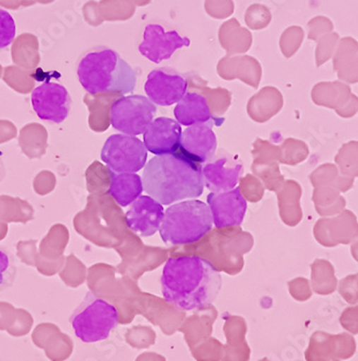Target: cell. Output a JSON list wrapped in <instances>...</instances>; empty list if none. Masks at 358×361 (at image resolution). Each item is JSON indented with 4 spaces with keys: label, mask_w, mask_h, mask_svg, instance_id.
I'll use <instances>...</instances> for the list:
<instances>
[{
    "label": "cell",
    "mask_w": 358,
    "mask_h": 361,
    "mask_svg": "<svg viewBox=\"0 0 358 361\" xmlns=\"http://www.w3.org/2000/svg\"><path fill=\"white\" fill-rule=\"evenodd\" d=\"M76 73L79 84L90 94H128L133 92L136 86L133 68L109 47L89 49L79 58Z\"/></svg>",
    "instance_id": "obj_3"
},
{
    "label": "cell",
    "mask_w": 358,
    "mask_h": 361,
    "mask_svg": "<svg viewBox=\"0 0 358 361\" xmlns=\"http://www.w3.org/2000/svg\"><path fill=\"white\" fill-rule=\"evenodd\" d=\"M16 273V255L9 247L0 245V292L13 286Z\"/></svg>",
    "instance_id": "obj_18"
},
{
    "label": "cell",
    "mask_w": 358,
    "mask_h": 361,
    "mask_svg": "<svg viewBox=\"0 0 358 361\" xmlns=\"http://www.w3.org/2000/svg\"><path fill=\"white\" fill-rule=\"evenodd\" d=\"M101 159L109 171L136 173L148 164V149L139 137L113 135L102 147Z\"/></svg>",
    "instance_id": "obj_7"
},
{
    "label": "cell",
    "mask_w": 358,
    "mask_h": 361,
    "mask_svg": "<svg viewBox=\"0 0 358 361\" xmlns=\"http://www.w3.org/2000/svg\"><path fill=\"white\" fill-rule=\"evenodd\" d=\"M16 27L13 16L0 8V54L11 46L16 38Z\"/></svg>",
    "instance_id": "obj_19"
},
{
    "label": "cell",
    "mask_w": 358,
    "mask_h": 361,
    "mask_svg": "<svg viewBox=\"0 0 358 361\" xmlns=\"http://www.w3.org/2000/svg\"><path fill=\"white\" fill-rule=\"evenodd\" d=\"M182 127L169 117H158L143 135V143L150 153L156 156L177 153L180 149Z\"/></svg>",
    "instance_id": "obj_15"
},
{
    "label": "cell",
    "mask_w": 358,
    "mask_h": 361,
    "mask_svg": "<svg viewBox=\"0 0 358 361\" xmlns=\"http://www.w3.org/2000/svg\"><path fill=\"white\" fill-rule=\"evenodd\" d=\"M165 300L182 310L213 305L222 287V277L210 262L196 255L170 257L162 275Z\"/></svg>",
    "instance_id": "obj_1"
},
{
    "label": "cell",
    "mask_w": 358,
    "mask_h": 361,
    "mask_svg": "<svg viewBox=\"0 0 358 361\" xmlns=\"http://www.w3.org/2000/svg\"><path fill=\"white\" fill-rule=\"evenodd\" d=\"M164 214V207L160 202L148 195H141L130 204L126 213V222L136 235L150 237L160 231Z\"/></svg>",
    "instance_id": "obj_14"
},
{
    "label": "cell",
    "mask_w": 358,
    "mask_h": 361,
    "mask_svg": "<svg viewBox=\"0 0 358 361\" xmlns=\"http://www.w3.org/2000/svg\"><path fill=\"white\" fill-rule=\"evenodd\" d=\"M174 113L177 121L185 127L215 121L206 97L196 92H186L177 103Z\"/></svg>",
    "instance_id": "obj_16"
},
{
    "label": "cell",
    "mask_w": 358,
    "mask_h": 361,
    "mask_svg": "<svg viewBox=\"0 0 358 361\" xmlns=\"http://www.w3.org/2000/svg\"><path fill=\"white\" fill-rule=\"evenodd\" d=\"M111 173L109 194L121 207H128L136 202L143 192V180L138 173Z\"/></svg>",
    "instance_id": "obj_17"
},
{
    "label": "cell",
    "mask_w": 358,
    "mask_h": 361,
    "mask_svg": "<svg viewBox=\"0 0 358 361\" xmlns=\"http://www.w3.org/2000/svg\"><path fill=\"white\" fill-rule=\"evenodd\" d=\"M144 91L154 104L172 106L186 94L187 79L174 68H155L148 74Z\"/></svg>",
    "instance_id": "obj_10"
},
{
    "label": "cell",
    "mask_w": 358,
    "mask_h": 361,
    "mask_svg": "<svg viewBox=\"0 0 358 361\" xmlns=\"http://www.w3.org/2000/svg\"><path fill=\"white\" fill-rule=\"evenodd\" d=\"M70 324L81 342H101L109 338L117 328V308L89 291L71 315Z\"/></svg>",
    "instance_id": "obj_5"
},
{
    "label": "cell",
    "mask_w": 358,
    "mask_h": 361,
    "mask_svg": "<svg viewBox=\"0 0 358 361\" xmlns=\"http://www.w3.org/2000/svg\"><path fill=\"white\" fill-rule=\"evenodd\" d=\"M6 176V167L5 162H4L3 159V153L0 151V183L5 180Z\"/></svg>",
    "instance_id": "obj_20"
},
{
    "label": "cell",
    "mask_w": 358,
    "mask_h": 361,
    "mask_svg": "<svg viewBox=\"0 0 358 361\" xmlns=\"http://www.w3.org/2000/svg\"><path fill=\"white\" fill-rule=\"evenodd\" d=\"M213 224L217 228L238 226L247 212V202L239 188L225 192H211L207 196Z\"/></svg>",
    "instance_id": "obj_11"
},
{
    "label": "cell",
    "mask_w": 358,
    "mask_h": 361,
    "mask_svg": "<svg viewBox=\"0 0 358 361\" xmlns=\"http://www.w3.org/2000/svg\"><path fill=\"white\" fill-rule=\"evenodd\" d=\"M213 227V216L206 202L183 200L165 211L160 227V238L172 245H187L201 240Z\"/></svg>",
    "instance_id": "obj_4"
},
{
    "label": "cell",
    "mask_w": 358,
    "mask_h": 361,
    "mask_svg": "<svg viewBox=\"0 0 358 361\" xmlns=\"http://www.w3.org/2000/svg\"><path fill=\"white\" fill-rule=\"evenodd\" d=\"M215 121L190 126L181 137L180 152L199 165L210 161L217 152V140L213 125Z\"/></svg>",
    "instance_id": "obj_12"
},
{
    "label": "cell",
    "mask_w": 358,
    "mask_h": 361,
    "mask_svg": "<svg viewBox=\"0 0 358 361\" xmlns=\"http://www.w3.org/2000/svg\"><path fill=\"white\" fill-rule=\"evenodd\" d=\"M157 106L148 97L132 94L121 97L112 104L111 125L124 135H144L154 121Z\"/></svg>",
    "instance_id": "obj_6"
},
{
    "label": "cell",
    "mask_w": 358,
    "mask_h": 361,
    "mask_svg": "<svg viewBox=\"0 0 358 361\" xmlns=\"http://www.w3.org/2000/svg\"><path fill=\"white\" fill-rule=\"evenodd\" d=\"M32 106L42 121L62 123L68 117L72 97L63 85L46 81L32 90Z\"/></svg>",
    "instance_id": "obj_9"
},
{
    "label": "cell",
    "mask_w": 358,
    "mask_h": 361,
    "mask_svg": "<svg viewBox=\"0 0 358 361\" xmlns=\"http://www.w3.org/2000/svg\"><path fill=\"white\" fill-rule=\"evenodd\" d=\"M191 39L178 30L160 22H152L144 27L139 52L150 62L160 64L172 58L179 49L189 47Z\"/></svg>",
    "instance_id": "obj_8"
},
{
    "label": "cell",
    "mask_w": 358,
    "mask_h": 361,
    "mask_svg": "<svg viewBox=\"0 0 358 361\" xmlns=\"http://www.w3.org/2000/svg\"><path fill=\"white\" fill-rule=\"evenodd\" d=\"M244 166L237 157L220 154L203 166V185L211 192H225L237 186Z\"/></svg>",
    "instance_id": "obj_13"
},
{
    "label": "cell",
    "mask_w": 358,
    "mask_h": 361,
    "mask_svg": "<svg viewBox=\"0 0 358 361\" xmlns=\"http://www.w3.org/2000/svg\"><path fill=\"white\" fill-rule=\"evenodd\" d=\"M201 169L181 152L155 156L144 167V190L162 206L198 198L205 188Z\"/></svg>",
    "instance_id": "obj_2"
}]
</instances>
